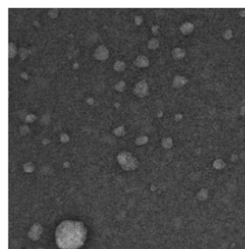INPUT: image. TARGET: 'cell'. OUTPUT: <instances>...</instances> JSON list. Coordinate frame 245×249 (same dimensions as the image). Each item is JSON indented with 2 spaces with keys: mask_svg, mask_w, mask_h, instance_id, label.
<instances>
[{
  "mask_svg": "<svg viewBox=\"0 0 245 249\" xmlns=\"http://www.w3.org/2000/svg\"><path fill=\"white\" fill-rule=\"evenodd\" d=\"M125 67H126L125 63H124V61H119V60L117 61L114 65V69L116 71H118V72L123 71L124 69H125Z\"/></svg>",
  "mask_w": 245,
  "mask_h": 249,
  "instance_id": "cell-8",
  "label": "cell"
},
{
  "mask_svg": "<svg viewBox=\"0 0 245 249\" xmlns=\"http://www.w3.org/2000/svg\"><path fill=\"white\" fill-rule=\"evenodd\" d=\"M48 15L51 18L54 19V18L57 17V16L58 15V10L56 8L51 9V10H50L48 11Z\"/></svg>",
  "mask_w": 245,
  "mask_h": 249,
  "instance_id": "cell-13",
  "label": "cell"
},
{
  "mask_svg": "<svg viewBox=\"0 0 245 249\" xmlns=\"http://www.w3.org/2000/svg\"><path fill=\"white\" fill-rule=\"evenodd\" d=\"M87 233V228L81 222L63 221L56 230V243L62 249H77L83 245Z\"/></svg>",
  "mask_w": 245,
  "mask_h": 249,
  "instance_id": "cell-1",
  "label": "cell"
},
{
  "mask_svg": "<svg viewBox=\"0 0 245 249\" xmlns=\"http://www.w3.org/2000/svg\"><path fill=\"white\" fill-rule=\"evenodd\" d=\"M224 37L225 39L229 40L230 38H231V37H232V32H231V30H226L225 33L224 34Z\"/></svg>",
  "mask_w": 245,
  "mask_h": 249,
  "instance_id": "cell-14",
  "label": "cell"
},
{
  "mask_svg": "<svg viewBox=\"0 0 245 249\" xmlns=\"http://www.w3.org/2000/svg\"><path fill=\"white\" fill-rule=\"evenodd\" d=\"M158 29H159L158 25H154L153 28H152V32H153L154 35H157L158 33Z\"/></svg>",
  "mask_w": 245,
  "mask_h": 249,
  "instance_id": "cell-16",
  "label": "cell"
},
{
  "mask_svg": "<svg viewBox=\"0 0 245 249\" xmlns=\"http://www.w3.org/2000/svg\"><path fill=\"white\" fill-rule=\"evenodd\" d=\"M134 64H135L137 67L145 68L148 66L149 60L146 56H139L138 57L135 58V61H134Z\"/></svg>",
  "mask_w": 245,
  "mask_h": 249,
  "instance_id": "cell-4",
  "label": "cell"
},
{
  "mask_svg": "<svg viewBox=\"0 0 245 249\" xmlns=\"http://www.w3.org/2000/svg\"><path fill=\"white\" fill-rule=\"evenodd\" d=\"M173 56L175 59H181L184 57L185 55V52L183 49L180 48H176L173 51Z\"/></svg>",
  "mask_w": 245,
  "mask_h": 249,
  "instance_id": "cell-7",
  "label": "cell"
},
{
  "mask_svg": "<svg viewBox=\"0 0 245 249\" xmlns=\"http://www.w3.org/2000/svg\"><path fill=\"white\" fill-rule=\"evenodd\" d=\"M109 55L108 49L104 45L99 46L95 50L94 52V57L96 59L99 61H104L107 59Z\"/></svg>",
  "mask_w": 245,
  "mask_h": 249,
  "instance_id": "cell-3",
  "label": "cell"
},
{
  "mask_svg": "<svg viewBox=\"0 0 245 249\" xmlns=\"http://www.w3.org/2000/svg\"><path fill=\"white\" fill-rule=\"evenodd\" d=\"M30 53L29 50L24 48H20L18 50V54H19L20 58L22 60H24L27 56L29 55V53Z\"/></svg>",
  "mask_w": 245,
  "mask_h": 249,
  "instance_id": "cell-11",
  "label": "cell"
},
{
  "mask_svg": "<svg viewBox=\"0 0 245 249\" xmlns=\"http://www.w3.org/2000/svg\"><path fill=\"white\" fill-rule=\"evenodd\" d=\"M148 88L146 81L145 80L140 81L137 83L133 89V93L139 97H144L147 94Z\"/></svg>",
  "mask_w": 245,
  "mask_h": 249,
  "instance_id": "cell-2",
  "label": "cell"
},
{
  "mask_svg": "<svg viewBox=\"0 0 245 249\" xmlns=\"http://www.w3.org/2000/svg\"><path fill=\"white\" fill-rule=\"evenodd\" d=\"M135 24L137 25H140L142 22V17H141V16H135Z\"/></svg>",
  "mask_w": 245,
  "mask_h": 249,
  "instance_id": "cell-15",
  "label": "cell"
},
{
  "mask_svg": "<svg viewBox=\"0 0 245 249\" xmlns=\"http://www.w3.org/2000/svg\"><path fill=\"white\" fill-rule=\"evenodd\" d=\"M21 76L22 78H24V79H28V74H27L25 72H24V73H22L21 74Z\"/></svg>",
  "mask_w": 245,
  "mask_h": 249,
  "instance_id": "cell-17",
  "label": "cell"
},
{
  "mask_svg": "<svg viewBox=\"0 0 245 249\" xmlns=\"http://www.w3.org/2000/svg\"><path fill=\"white\" fill-rule=\"evenodd\" d=\"M17 48L12 43H9V58H14L17 54Z\"/></svg>",
  "mask_w": 245,
  "mask_h": 249,
  "instance_id": "cell-9",
  "label": "cell"
},
{
  "mask_svg": "<svg viewBox=\"0 0 245 249\" xmlns=\"http://www.w3.org/2000/svg\"><path fill=\"white\" fill-rule=\"evenodd\" d=\"M188 80L183 76H177L173 79V86L176 88H180L186 84Z\"/></svg>",
  "mask_w": 245,
  "mask_h": 249,
  "instance_id": "cell-5",
  "label": "cell"
},
{
  "mask_svg": "<svg viewBox=\"0 0 245 249\" xmlns=\"http://www.w3.org/2000/svg\"><path fill=\"white\" fill-rule=\"evenodd\" d=\"M126 87V84L124 81H119L117 84H116L114 86V88L116 90H117L118 92H123L124 91Z\"/></svg>",
  "mask_w": 245,
  "mask_h": 249,
  "instance_id": "cell-12",
  "label": "cell"
},
{
  "mask_svg": "<svg viewBox=\"0 0 245 249\" xmlns=\"http://www.w3.org/2000/svg\"><path fill=\"white\" fill-rule=\"evenodd\" d=\"M158 46H159V42L157 39H155V38H152L150 40H149L148 44H147V47L151 50L157 49Z\"/></svg>",
  "mask_w": 245,
  "mask_h": 249,
  "instance_id": "cell-10",
  "label": "cell"
},
{
  "mask_svg": "<svg viewBox=\"0 0 245 249\" xmlns=\"http://www.w3.org/2000/svg\"><path fill=\"white\" fill-rule=\"evenodd\" d=\"M194 25L192 23H190V22H185V23L181 25L180 30L181 33L184 34V35H188V34H190L194 30Z\"/></svg>",
  "mask_w": 245,
  "mask_h": 249,
  "instance_id": "cell-6",
  "label": "cell"
}]
</instances>
